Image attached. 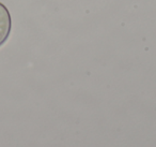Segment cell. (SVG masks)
<instances>
[{"mask_svg":"<svg viewBox=\"0 0 156 147\" xmlns=\"http://www.w3.org/2000/svg\"><path fill=\"white\" fill-rule=\"evenodd\" d=\"M12 30V17L8 8L0 2V46L8 41Z\"/></svg>","mask_w":156,"mask_h":147,"instance_id":"obj_1","label":"cell"}]
</instances>
